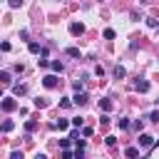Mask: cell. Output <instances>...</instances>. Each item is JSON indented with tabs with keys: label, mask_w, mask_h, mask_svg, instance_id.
I'll return each mask as SVG.
<instances>
[{
	"label": "cell",
	"mask_w": 159,
	"mask_h": 159,
	"mask_svg": "<svg viewBox=\"0 0 159 159\" xmlns=\"http://www.w3.org/2000/svg\"><path fill=\"white\" fill-rule=\"evenodd\" d=\"M0 107H2V112H15V109H17V102H15L12 97H5Z\"/></svg>",
	"instance_id": "6da1fadb"
},
{
	"label": "cell",
	"mask_w": 159,
	"mask_h": 159,
	"mask_svg": "<svg viewBox=\"0 0 159 159\" xmlns=\"http://www.w3.org/2000/svg\"><path fill=\"white\" fill-rule=\"evenodd\" d=\"M152 144H154V137H152V134H144V132H142V134H139V147L149 149Z\"/></svg>",
	"instance_id": "7a4b0ae2"
},
{
	"label": "cell",
	"mask_w": 159,
	"mask_h": 159,
	"mask_svg": "<svg viewBox=\"0 0 159 159\" xmlns=\"http://www.w3.org/2000/svg\"><path fill=\"white\" fill-rule=\"evenodd\" d=\"M42 84H45L47 89H55V87H57V77H55V75H45V77H42Z\"/></svg>",
	"instance_id": "3957f363"
},
{
	"label": "cell",
	"mask_w": 159,
	"mask_h": 159,
	"mask_svg": "<svg viewBox=\"0 0 159 159\" xmlns=\"http://www.w3.org/2000/svg\"><path fill=\"white\" fill-rule=\"evenodd\" d=\"M82 32H84V25H82V22H72V25H70V35H75V37H80Z\"/></svg>",
	"instance_id": "277c9868"
},
{
	"label": "cell",
	"mask_w": 159,
	"mask_h": 159,
	"mask_svg": "<svg viewBox=\"0 0 159 159\" xmlns=\"http://www.w3.org/2000/svg\"><path fill=\"white\" fill-rule=\"evenodd\" d=\"M72 102H75V104H77V107H82V104H87V102H89V97H87V92H77V94H75V99H72Z\"/></svg>",
	"instance_id": "5b68a950"
},
{
	"label": "cell",
	"mask_w": 159,
	"mask_h": 159,
	"mask_svg": "<svg viewBox=\"0 0 159 159\" xmlns=\"http://www.w3.org/2000/svg\"><path fill=\"white\" fill-rule=\"evenodd\" d=\"M134 87H137V92H149V82L147 80H137Z\"/></svg>",
	"instance_id": "8992f818"
},
{
	"label": "cell",
	"mask_w": 159,
	"mask_h": 159,
	"mask_svg": "<svg viewBox=\"0 0 159 159\" xmlns=\"http://www.w3.org/2000/svg\"><path fill=\"white\" fill-rule=\"evenodd\" d=\"M99 107H102V112H109V109H112V99H107V97L99 99Z\"/></svg>",
	"instance_id": "52a82bcc"
},
{
	"label": "cell",
	"mask_w": 159,
	"mask_h": 159,
	"mask_svg": "<svg viewBox=\"0 0 159 159\" xmlns=\"http://www.w3.org/2000/svg\"><path fill=\"white\" fill-rule=\"evenodd\" d=\"M124 75H127V70H124L122 65H117V67H114V77H117V80H122Z\"/></svg>",
	"instance_id": "ba28073f"
},
{
	"label": "cell",
	"mask_w": 159,
	"mask_h": 159,
	"mask_svg": "<svg viewBox=\"0 0 159 159\" xmlns=\"http://www.w3.org/2000/svg\"><path fill=\"white\" fill-rule=\"evenodd\" d=\"M27 50H30L32 55H37V52H42V47H40L37 42H30V45H27Z\"/></svg>",
	"instance_id": "9c48e42d"
},
{
	"label": "cell",
	"mask_w": 159,
	"mask_h": 159,
	"mask_svg": "<svg viewBox=\"0 0 159 159\" xmlns=\"http://www.w3.org/2000/svg\"><path fill=\"white\" fill-rule=\"evenodd\" d=\"M50 67H52V72H62V62H60V60H52Z\"/></svg>",
	"instance_id": "30bf717a"
},
{
	"label": "cell",
	"mask_w": 159,
	"mask_h": 159,
	"mask_svg": "<svg viewBox=\"0 0 159 159\" xmlns=\"http://www.w3.org/2000/svg\"><path fill=\"white\" fill-rule=\"evenodd\" d=\"M0 82H2V84H10V72H7V70L0 72Z\"/></svg>",
	"instance_id": "8fae6325"
},
{
	"label": "cell",
	"mask_w": 159,
	"mask_h": 159,
	"mask_svg": "<svg viewBox=\"0 0 159 159\" xmlns=\"http://www.w3.org/2000/svg\"><path fill=\"white\" fill-rule=\"evenodd\" d=\"M35 129H37V122L27 119V122H25V132H35Z\"/></svg>",
	"instance_id": "7c38bea8"
},
{
	"label": "cell",
	"mask_w": 159,
	"mask_h": 159,
	"mask_svg": "<svg viewBox=\"0 0 159 159\" xmlns=\"http://www.w3.org/2000/svg\"><path fill=\"white\" fill-rule=\"evenodd\" d=\"M137 154H139L137 147H127V149H124V157H137Z\"/></svg>",
	"instance_id": "4fadbf2b"
},
{
	"label": "cell",
	"mask_w": 159,
	"mask_h": 159,
	"mask_svg": "<svg viewBox=\"0 0 159 159\" xmlns=\"http://www.w3.org/2000/svg\"><path fill=\"white\" fill-rule=\"evenodd\" d=\"M65 52H67V55H70V57H82V55H80V50H77V47H67V50H65Z\"/></svg>",
	"instance_id": "5bb4252c"
},
{
	"label": "cell",
	"mask_w": 159,
	"mask_h": 159,
	"mask_svg": "<svg viewBox=\"0 0 159 159\" xmlns=\"http://www.w3.org/2000/svg\"><path fill=\"white\" fill-rule=\"evenodd\" d=\"M12 92H15V94H25V92H27V87H25V84H15V87H12Z\"/></svg>",
	"instance_id": "9a60e30c"
},
{
	"label": "cell",
	"mask_w": 159,
	"mask_h": 159,
	"mask_svg": "<svg viewBox=\"0 0 159 159\" xmlns=\"http://www.w3.org/2000/svg\"><path fill=\"white\" fill-rule=\"evenodd\" d=\"M55 127H57V129H60V132H65V129H67V127H70V122H67V119H60V122H57V124H55Z\"/></svg>",
	"instance_id": "2e32d148"
},
{
	"label": "cell",
	"mask_w": 159,
	"mask_h": 159,
	"mask_svg": "<svg viewBox=\"0 0 159 159\" xmlns=\"http://www.w3.org/2000/svg\"><path fill=\"white\" fill-rule=\"evenodd\" d=\"M102 35H104V40H114V30H112V27H107Z\"/></svg>",
	"instance_id": "e0dca14e"
},
{
	"label": "cell",
	"mask_w": 159,
	"mask_h": 159,
	"mask_svg": "<svg viewBox=\"0 0 159 159\" xmlns=\"http://www.w3.org/2000/svg\"><path fill=\"white\" fill-rule=\"evenodd\" d=\"M12 127H15V124H12V122H10V119H5V122H2V132H10V129H12Z\"/></svg>",
	"instance_id": "ac0fdd59"
},
{
	"label": "cell",
	"mask_w": 159,
	"mask_h": 159,
	"mask_svg": "<svg viewBox=\"0 0 159 159\" xmlns=\"http://www.w3.org/2000/svg\"><path fill=\"white\" fill-rule=\"evenodd\" d=\"M72 87H75V89H77V92H80V89H82V87H84V82H82V80H75V82H72Z\"/></svg>",
	"instance_id": "d6986e66"
},
{
	"label": "cell",
	"mask_w": 159,
	"mask_h": 159,
	"mask_svg": "<svg viewBox=\"0 0 159 159\" xmlns=\"http://www.w3.org/2000/svg\"><path fill=\"white\" fill-rule=\"evenodd\" d=\"M99 122H102V127H107V124H109V117H107V112L99 117Z\"/></svg>",
	"instance_id": "ffe728a7"
},
{
	"label": "cell",
	"mask_w": 159,
	"mask_h": 159,
	"mask_svg": "<svg viewBox=\"0 0 159 159\" xmlns=\"http://www.w3.org/2000/svg\"><path fill=\"white\" fill-rule=\"evenodd\" d=\"M127 127H129V119L122 117V119H119V129H127Z\"/></svg>",
	"instance_id": "44dd1931"
},
{
	"label": "cell",
	"mask_w": 159,
	"mask_h": 159,
	"mask_svg": "<svg viewBox=\"0 0 159 159\" xmlns=\"http://www.w3.org/2000/svg\"><path fill=\"white\" fill-rule=\"evenodd\" d=\"M70 142H72L70 137H67V139H60V147H62V149H67V147H70Z\"/></svg>",
	"instance_id": "7402d4cb"
},
{
	"label": "cell",
	"mask_w": 159,
	"mask_h": 159,
	"mask_svg": "<svg viewBox=\"0 0 159 159\" xmlns=\"http://www.w3.org/2000/svg\"><path fill=\"white\" fill-rule=\"evenodd\" d=\"M94 75H97V77H102V75H104V70H102V65H97V67H94Z\"/></svg>",
	"instance_id": "603a6c76"
},
{
	"label": "cell",
	"mask_w": 159,
	"mask_h": 159,
	"mask_svg": "<svg viewBox=\"0 0 159 159\" xmlns=\"http://www.w3.org/2000/svg\"><path fill=\"white\" fill-rule=\"evenodd\" d=\"M35 107H47V102H45V99H40V97H37V99H35Z\"/></svg>",
	"instance_id": "cb8c5ba5"
},
{
	"label": "cell",
	"mask_w": 159,
	"mask_h": 159,
	"mask_svg": "<svg viewBox=\"0 0 159 159\" xmlns=\"http://www.w3.org/2000/svg\"><path fill=\"white\" fill-rule=\"evenodd\" d=\"M70 139H72V142H75V139H80V132H77V129H72V132H70Z\"/></svg>",
	"instance_id": "d4e9b609"
},
{
	"label": "cell",
	"mask_w": 159,
	"mask_h": 159,
	"mask_svg": "<svg viewBox=\"0 0 159 159\" xmlns=\"http://www.w3.org/2000/svg\"><path fill=\"white\" fill-rule=\"evenodd\" d=\"M104 142H107V144H109V147H114V144H117V137H107V139H104Z\"/></svg>",
	"instance_id": "484cf974"
},
{
	"label": "cell",
	"mask_w": 159,
	"mask_h": 159,
	"mask_svg": "<svg viewBox=\"0 0 159 159\" xmlns=\"http://www.w3.org/2000/svg\"><path fill=\"white\" fill-rule=\"evenodd\" d=\"M149 119H152V122H159V112H152V114H149Z\"/></svg>",
	"instance_id": "4316f807"
},
{
	"label": "cell",
	"mask_w": 159,
	"mask_h": 159,
	"mask_svg": "<svg viewBox=\"0 0 159 159\" xmlns=\"http://www.w3.org/2000/svg\"><path fill=\"white\" fill-rule=\"evenodd\" d=\"M20 2H22V0H10L7 5H10V7H20Z\"/></svg>",
	"instance_id": "83f0119b"
},
{
	"label": "cell",
	"mask_w": 159,
	"mask_h": 159,
	"mask_svg": "<svg viewBox=\"0 0 159 159\" xmlns=\"http://www.w3.org/2000/svg\"><path fill=\"white\" fill-rule=\"evenodd\" d=\"M139 2H149V0H139Z\"/></svg>",
	"instance_id": "f1b7e54d"
},
{
	"label": "cell",
	"mask_w": 159,
	"mask_h": 159,
	"mask_svg": "<svg viewBox=\"0 0 159 159\" xmlns=\"http://www.w3.org/2000/svg\"><path fill=\"white\" fill-rule=\"evenodd\" d=\"M157 32H159V25H157Z\"/></svg>",
	"instance_id": "f546056e"
}]
</instances>
